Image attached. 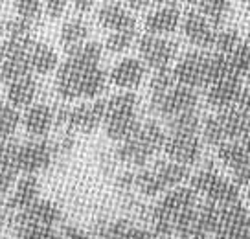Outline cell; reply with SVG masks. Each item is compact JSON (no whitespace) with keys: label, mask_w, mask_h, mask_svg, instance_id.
Instances as JSON below:
<instances>
[{"label":"cell","mask_w":250,"mask_h":239,"mask_svg":"<svg viewBox=\"0 0 250 239\" xmlns=\"http://www.w3.org/2000/svg\"><path fill=\"white\" fill-rule=\"evenodd\" d=\"M98 21L103 28L112 31H125V30H136V21L134 17L122 8L120 4H105L100 13H98Z\"/></svg>","instance_id":"cell-20"},{"label":"cell","mask_w":250,"mask_h":239,"mask_svg":"<svg viewBox=\"0 0 250 239\" xmlns=\"http://www.w3.org/2000/svg\"><path fill=\"white\" fill-rule=\"evenodd\" d=\"M146 30L151 35H171L180 26V11L175 6H166L146 17Z\"/></svg>","instance_id":"cell-17"},{"label":"cell","mask_w":250,"mask_h":239,"mask_svg":"<svg viewBox=\"0 0 250 239\" xmlns=\"http://www.w3.org/2000/svg\"><path fill=\"white\" fill-rule=\"evenodd\" d=\"M208 57L210 55L201 54V52L186 54L173 68L175 81L189 88L206 87L208 85Z\"/></svg>","instance_id":"cell-7"},{"label":"cell","mask_w":250,"mask_h":239,"mask_svg":"<svg viewBox=\"0 0 250 239\" xmlns=\"http://www.w3.org/2000/svg\"><path fill=\"white\" fill-rule=\"evenodd\" d=\"M166 132L156 122H147L140 125L136 131L120 142L118 147V158L131 166H144L151 156H155L160 149H164Z\"/></svg>","instance_id":"cell-2"},{"label":"cell","mask_w":250,"mask_h":239,"mask_svg":"<svg viewBox=\"0 0 250 239\" xmlns=\"http://www.w3.org/2000/svg\"><path fill=\"white\" fill-rule=\"evenodd\" d=\"M149 2H166V0H149Z\"/></svg>","instance_id":"cell-50"},{"label":"cell","mask_w":250,"mask_h":239,"mask_svg":"<svg viewBox=\"0 0 250 239\" xmlns=\"http://www.w3.org/2000/svg\"><path fill=\"white\" fill-rule=\"evenodd\" d=\"M86 37H88V26L83 21H68L61 28V44H64L68 50L85 43Z\"/></svg>","instance_id":"cell-29"},{"label":"cell","mask_w":250,"mask_h":239,"mask_svg":"<svg viewBox=\"0 0 250 239\" xmlns=\"http://www.w3.org/2000/svg\"><path fill=\"white\" fill-rule=\"evenodd\" d=\"M15 180H17V171L0 168V197L6 195L15 186Z\"/></svg>","instance_id":"cell-40"},{"label":"cell","mask_w":250,"mask_h":239,"mask_svg":"<svg viewBox=\"0 0 250 239\" xmlns=\"http://www.w3.org/2000/svg\"><path fill=\"white\" fill-rule=\"evenodd\" d=\"M230 70L235 77H243L250 74V44L249 43H239L237 46L227 55Z\"/></svg>","instance_id":"cell-28"},{"label":"cell","mask_w":250,"mask_h":239,"mask_svg":"<svg viewBox=\"0 0 250 239\" xmlns=\"http://www.w3.org/2000/svg\"><path fill=\"white\" fill-rule=\"evenodd\" d=\"M249 212L243 208L239 202L221 206L217 217V224L213 234L217 239H243L247 223H249Z\"/></svg>","instance_id":"cell-11"},{"label":"cell","mask_w":250,"mask_h":239,"mask_svg":"<svg viewBox=\"0 0 250 239\" xmlns=\"http://www.w3.org/2000/svg\"><path fill=\"white\" fill-rule=\"evenodd\" d=\"M169 120V134H197L201 131V118L195 110H186Z\"/></svg>","instance_id":"cell-27"},{"label":"cell","mask_w":250,"mask_h":239,"mask_svg":"<svg viewBox=\"0 0 250 239\" xmlns=\"http://www.w3.org/2000/svg\"><path fill=\"white\" fill-rule=\"evenodd\" d=\"M164 151L173 162L191 166L201 156V140L197 134H169L166 138Z\"/></svg>","instance_id":"cell-12"},{"label":"cell","mask_w":250,"mask_h":239,"mask_svg":"<svg viewBox=\"0 0 250 239\" xmlns=\"http://www.w3.org/2000/svg\"><path fill=\"white\" fill-rule=\"evenodd\" d=\"M138 52L147 66H151L153 70H160L169 66L173 57L177 55V44L169 39L149 33L138 41Z\"/></svg>","instance_id":"cell-9"},{"label":"cell","mask_w":250,"mask_h":239,"mask_svg":"<svg viewBox=\"0 0 250 239\" xmlns=\"http://www.w3.org/2000/svg\"><path fill=\"white\" fill-rule=\"evenodd\" d=\"M103 124H105L107 136L116 142H124L140 127L136 112H109L105 114Z\"/></svg>","instance_id":"cell-18"},{"label":"cell","mask_w":250,"mask_h":239,"mask_svg":"<svg viewBox=\"0 0 250 239\" xmlns=\"http://www.w3.org/2000/svg\"><path fill=\"white\" fill-rule=\"evenodd\" d=\"M54 122H55L54 110L48 107V105H42V103L30 105L22 118L24 129L33 138L46 136L48 132H50V129H52V125H54Z\"/></svg>","instance_id":"cell-16"},{"label":"cell","mask_w":250,"mask_h":239,"mask_svg":"<svg viewBox=\"0 0 250 239\" xmlns=\"http://www.w3.org/2000/svg\"><path fill=\"white\" fill-rule=\"evenodd\" d=\"M105 87H107V76L100 68V65L83 70V74H81V88H79L81 98H88V100L98 98L105 90Z\"/></svg>","instance_id":"cell-25"},{"label":"cell","mask_w":250,"mask_h":239,"mask_svg":"<svg viewBox=\"0 0 250 239\" xmlns=\"http://www.w3.org/2000/svg\"><path fill=\"white\" fill-rule=\"evenodd\" d=\"M188 177H189L188 166H182L173 160L158 162L155 168L142 170L140 173L134 175V188H138V192L144 195L153 197V195L180 186Z\"/></svg>","instance_id":"cell-3"},{"label":"cell","mask_w":250,"mask_h":239,"mask_svg":"<svg viewBox=\"0 0 250 239\" xmlns=\"http://www.w3.org/2000/svg\"><path fill=\"white\" fill-rule=\"evenodd\" d=\"M125 239H158L153 230H146V228H138V226H131Z\"/></svg>","instance_id":"cell-43"},{"label":"cell","mask_w":250,"mask_h":239,"mask_svg":"<svg viewBox=\"0 0 250 239\" xmlns=\"http://www.w3.org/2000/svg\"><path fill=\"white\" fill-rule=\"evenodd\" d=\"M241 43L239 39V33L235 30H223L215 33V41H213V46L217 50V54H225L228 55L232 50H234L237 44Z\"/></svg>","instance_id":"cell-37"},{"label":"cell","mask_w":250,"mask_h":239,"mask_svg":"<svg viewBox=\"0 0 250 239\" xmlns=\"http://www.w3.org/2000/svg\"><path fill=\"white\" fill-rule=\"evenodd\" d=\"M0 239H2V238H0Z\"/></svg>","instance_id":"cell-52"},{"label":"cell","mask_w":250,"mask_h":239,"mask_svg":"<svg viewBox=\"0 0 250 239\" xmlns=\"http://www.w3.org/2000/svg\"><path fill=\"white\" fill-rule=\"evenodd\" d=\"M146 66L140 59L127 57L110 70V81L120 88H136L144 81Z\"/></svg>","instance_id":"cell-15"},{"label":"cell","mask_w":250,"mask_h":239,"mask_svg":"<svg viewBox=\"0 0 250 239\" xmlns=\"http://www.w3.org/2000/svg\"><path fill=\"white\" fill-rule=\"evenodd\" d=\"M243 239H250V217L249 223H247V228H245V234H243Z\"/></svg>","instance_id":"cell-48"},{"label":"cell","mask_w":250,"mask_h":239,"mask_svg":"<svg viewBox=\"0 0 250 239\" xmlns=\"http://www.w3.org/2000/svg\"><path fill=\"white\" fill-rule=\"evenodd\" d=\"M55 239H61V236H59V234H57V238H55Z\"/></svg>","instance_id":"cell-51"},{"label":"cell","mask_w":250,"mask_h":239,"mask_svg":"<svg viewBox=\"0 0 250 239\" xmlns=\"http://www.w3.org/2000/svg\"><path fill=\"white\" fill-rule=\"evenodd\" d=\"M189 2H191L193 6H199V9H201V8L204 6V4H208L210 0H189Z\"/></svg>","instance_id":"cell-47"},{"label":"cell","mask_w":250,"mask_h":239,"mask_svg":"<svg viewBox=\"0 0 250 239\" xmlns=\"http://www.w3.org/2000/svg\"><path fill=\"white\" fill-rule=\"evenodd\" d=\"M39 192L41 186L37 177L35 175H24L15 184V190H13L8 201V208L17 210V212L28 208L30 204H33L39 199Z\"/></svg>","instance_id":"cell-19"},{"label":"cell","mask_w":250,"mask_h":239,"mask_svg":"<svg viewBox=\"0 0 250 239\" xmlns=\"http://www.w3.org/2000/svg\"><path fill=\"white\" fill-rule=\"evenodd\" d=\"M191 188L197 193L206 195L208 201L215 202L219 206L239 202V186L228 178H223L213 170H203L195 173V177H191Z\"/></svg>","instance_id":"cell-4"},{"label":"cell","mask_w":250,"mask_h":239,"mask_svg":"<svg viewBox=\"0 0 250 239\" xmlns=\"http://www.w3.org/2000/svg\"><path fill=\"white\" fill-rule=\"evenodd\" d=\"M102 54H103L102 44L92 41V43H81L78 46L70 48L66 59L78 63L81 66H98L100 61H102Z\"/></svg>","instance_id":"cell-26"},{"label":"cell","mask_w":250,"mask_h":239,"mask_svg":"<svg viewBox=\"0 0 250 239\" xmlns=\"http://www.w3.org/2000/svg\"><path fill=\"white\" fill-rule=\"evenodd\" d=\"M62 212L61 208L52 201H37L30 204L28 208L21 210L13 217L15 228H24V226H54L61 221Z\"/></svg>","instance_id":"cell-10"},{"label":"cell","mask_w":250,"mask_h":239,"mask_svg":"<svg viewBox=\"0 0 250 239\" xmlns=\"http://www.w3.org/2000/svg\"><path fill=\"white\" fill-rule=\"evenodd\" d=\"M54 226H24L17 228V239H55Z\"/></svg>","instance_id":"cell-38"},{"label":"cell","mask_w":250,"mask_h":239,"mask_svg":"<svg viewBox=\"0 0 250 239\" xmlns=\"http://www.w3.org/2000/svg\"><path fill=\"white\" fill-rule=\"evenodd\" d=\"M31 66L28 54H17L6 59H0V79L8 85L11 81H17L21 77L31 76Z\"/></svg>","instance_id":"cell-24"},{"label":"cell","mask_w":250,"mask_h":239,"mask_svg":"<svg viewBox=\"0 0 250 239\" xmlns=\"http://www.w3.org/2000/svg\"><path fill=\"white\" fill-rule=\"evenodd\" d=\"M138 109V100L133 92H122L112 96L109 101H107V112H136Z\"/></svg>","instance_id":"cell-33"},{"label":"cell","mask_w":250,"mask_h":239,"mask_svg":"<svg viewBox=\"0 0 250 239\" xmlns=\"http://www.w3.org/2000/svg\"><path fill=\"white\" fill-rule=\"evenodd\" d=\"M175 85H177V81H175L173 70H169L167 66L160 70H155V76L151 79V96L164 94L166 90H169V88Z\"/></svg>","instance_id":"cell-36"},{"label":"cell","mask_w":250,"mask_h":239,"mask_svg":"<svg viewBox=\"0 0 250 239\" xmlns=\"http://www.w3.org/2000/svg\"><path fill=\"white\" fill-rule=\"evenodd\" d=\"M197 101H199V96H197L195 88L177 83L164 94L151 96V109L156 114L171 118V116H177L186 110H195Z\"/></svg>","instance_id":"cell-6"},{"label":"cell","mask_w":250,"mask_h":239,"mask_svg":"<svg viewBox=\"0 0 250 239\" xmlns=\"http://www.w3.org/2000/svg\"><path fill=\"white\" fill-rule=\"evenodd\" d=\"M4 219H6V214H4V208L0 206V226L4 224Z\"/></svg>","instance_id":"cell-49"},{"label":"cell","mask_w":250,"mask_h":239,"mask_svg":"<svg viewBox=\"0 0 250 239\" xmlns=\"http://www.w3.org/2000/svg\"><path fill=\"white\" fill-rule=\"evenodd\" d=\"M54 158V146L44 140H30L19 147V173L35 175L46 170Z\"/></svg>","instance_id":"cell-8"},{"label":"cell","mask_w":250,"mask_h":239,"mask_svg":"<svg viewBox=\"0 0 250 239\" xmlns=\"http://www.w3.org/2000/svg\"><path fill=\"white\" fill-rule=\"evenodd\" d=\"M241 92V77H227V79L211 83L208 94H206V100H208V105L223 110V109H230L237 105Z\"/></svg>","instance_id":"cell-13"},{"label":"cell","mask_w":250,"mask_h":239,"mask_svg":"<svg viewBox=\"0 0 250 239\" xmlns=\"http://www.w3.org/2000/svg\"><path fill=\"white\" fill-rule=\"evenodd\" d=\"M96 2H98V0H74V6H76L78 11L86 13V11H90V9L96 6Z\"/></svg>","instance_id":"cell-45"},{"label":"cell","mask_w":250,"mask_h":239,"mask_svg":"<svg viewBox=\"0 0 250 239\" xmlns=\"http://www.w3.org/2000/svg\"><path fill=\"white\" fill-rule=\"evenodd\" d=\"M125 6L131 9H144L146 6H147L149 0H124Z\"/></svg>","instance_id":"cell-46"},{"label":"cell","mask_w":250,"mask_h":239,"mask_svg":"<svg viewBox=\"0 0 250 239\" xmlns=\"http://www.w3.org/2000/svg\"><path fill=\"white\" fill-rule=\"evenodd\" d=\"M182 31L186 39L195 44L197 48H210L213 46V41H215V33H213V28H211L210 21L199 13V11H191L189 15L184 19V24H182Z\"/></svg>","instance_id":"cell-14"},{"label":"cell","mask_w":250,"mask_h":239,"mask_svg":"<svg viewBox=\"0 0 250 239\" xmlns=\"http://www.w3.org/2000/svg\"><path fill=\"white\" fill-rule=\"evenodd\" d=\"M35 96H37V81L33 79V76L21 77L17 81L8 83L6 98H8L9 105H13L15 109L30 107Z\"/></svg>","instance_id":"cell-21"},{"label":"cell","mask_w":250,"mask_h":239,"mask_svg":"<svg viewBox=\"0 0 250 239\" xmlns=\"http://www.w3.org/2000/svg\"><path fill=\"white\" fill-rule=\"evenodd\" d=\"M68 2H70V0H46L44 9H46V13L52 17V19H57V17H61L62 13H64Z\"/></svg>","instance_id":"cell-41"},{"label":"cell","mask_w":250,"mask_h":239,"mask_svg":"<svg viewBox=\"0 0 250 239\" xmlns=\"http://www.w3.org/2000/svg\"><path fill=\"white\" fill-rule=\"evenodd\" d=\"M232 175H234V182L239 188H247L250 190V158H247L245 162L239 166L232 168Z\"/></svg>","instance_id":"cell-39"},{"label":"cell","mask_w":250,"mask_h":239,"mask_svg":"<svg viewBox=\"0 0 250 239\" xmlns=\"http://www.w3.org/2000/svg\"><path fill=\"white\" fill-rule=\"evenodd\" d=\"M237 107L245 110V112H250V87L249 88H243L241 92V98L237 101Z\"/></svg>","instance_id":"cell-44"},{"label":"cell","mask_w":250,"mask_h":239,"mask_svg":"<svg viewBox=\"0 0 250 239\" xmlns=\"http://www.w3.org/2000/svg\"><path fill=\"white\" fill-rule=\"evenodd\" d=\"M28 59H30L31 72L35 74H50L59 66V57L52 48L42 43H33L28 52Z\"/></svg>","instance_id":"cell-22"},{"label":"cell","mask_w":250,"mask_h":239,"mask_svg":"<svg viewBox=\"0 0 250 239\" xmlns=\"http://www.w3.org/2000/svg\"><path fill=\"white\" fill-rule=\"evenodd\" d=\"M15 6V11L19 19H22L26 22H37L42 15V0H15L13 2Z\"/></svg>","instance_id":"cell-32"},{"label":"cell","mask_w":250,"mask_h":239,"mask_svg":"<svg viewBox=\"0 0 250 239\" xmlns=\"http://www.w3.org/2000/svg\"><path fill=\"white\" fill-rule=\"evenodd\" d=\"M105 112H107V100H96L90 103H83L76 109H62L55 116V120L72 131L92 132L103 124Z\"/></svg>","instance_id":"cell-5"},{"label":"cell","mask_w":250,"mask_h":239,"mask_svg":"<svg viewBox=\"0 0 250 239\" xmlns=\"http://www.w3.org/2000/svg\"><path fill=\"white\" fill-rule=\"evenodd\" d=\"M197 206V192L193 188L177 186L166 193V197L151 210V224L156 236L167 238L177 234L180 217Z\"/></svg>","instance_id":"cell-1"},{"label":"cell","mask_w":250,"mask_h":239,"mask_svg":"<svg viewBox=\"0 0 250 239\" xmlns=\"http://www.w3.org/2000/svg\"><path fill=\"white\" fill-rule=\"evenodd\" d=\"M134 35H136L134 30L112 31L109 37H107L105 46H107V50L112 52V54H122V52L131 48V44H133V41H134Z\"/></svg>","instance_id":"cell-34"},{"label":"cell","mask_w":250,"mask_h":239,"mask_svg":"<svg viewBox=\"0 0 250 239\" xmlns=\"http://www.w3.org/2000/svg\"><path fill=\"white\" fill-rule=\"evenodd\" d=\"M219 160L228 166L230 170L239 166L241 162H245L247 158H250V136L247 138H237V140H230V142H225L219 146L217 151Z\"/></svg>","instance_id":"cell-23"},{"label":"cell","mask_w":250,"mask_h":239,"mask_svg":"<svg viewBox=\"0 0 250 239\" xmlns=\"http://www.w3.org/2000/svg\"><path fill=\"white\" fill-rule=\"evenodd\" d=\"M228 11H230V0H210L208 4H204L201 8L203 13L210 22H223L227 19Z\"/></svg>","instance_id":"cell-35"},{"label":"cell","mask_w":250,"mask_h":239,"mask_svg":"<svg viewBox=\"0 0 250 239\" xmlns=\"http://www.w3.org/2000/svg\"><path fill=\"white\" fill-rule=\"evenodd\" d=\"M59 236H61V239H96L94 234L81 230L78 226H64Z\"/></svg>","instance_id":"cell-42"},{"label":"cell","mask_w":250,"mask_h":239,"mask_svg":"<svg viewBox=\"0 0 250 239\" xmlns=\"http://www.w3.org/2000/svg\"><path fill=\"white\" fill-rule=\"evenodd\" d=\"M19 147L21 144L15 140H0V168L19 173Z\"/></svg>","instance_id":"cell-31"},{"label":"cell","mask_w":250,"mask_h":239,"mask_svg":"<svg viewBox=\"0 0 250 239\" xmlns=\"http://www.w3.org/2000/svg\"><path fill=\"white\" fill-rule=\"evenodd\" d=\"M21 124V114L13 105L0 101V140L11 138Z\"/></svg>","instance_id":"cell-30"}]
</instances>
